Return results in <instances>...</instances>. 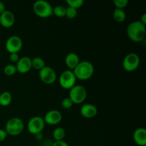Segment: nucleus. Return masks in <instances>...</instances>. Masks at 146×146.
I'll use <instances>...</instances> for the list:
<instances>
[{
    "label": "nucleus",
    "mask_w": 146,
    "mask_h": 146,
    "mask_svg": "<svg viewBox=\"0 0 146 146\" xmlns=\"http://www.w3.org/2000/svg\"><path fill=\"white\" fill-rule=\"evenodd\" d=\"M35 136H36V139L37 141H41V140L43 139L42 133H40L36 134V135H35Z\"/></svg>",
    "instance_id": "obj_33"
},
{
    "label": "nucleus",
    "mask_w": 146,
    "mask_h": 146,
    "mask_svg": "<svg viewBox=\"0 0 146 146\" xmlns=\"http://www.w3.org/2000/svg\"><path fill=\"white\" fill-rule=\"evenodd\" d=\"M76 77L71 70H66L63 71L59 76V84L63 88L71 89L76 85Z\"/></svg>",
    "instance_id": "obj_6"
},
{
    "label": "nucleus",
    "mask_w": 146,
    "mask_h": 146,
    "mask_svg": "<svg viewBox=\"0 0 146 146\" xmlns=\"http://www.w3.org/2000/svg\"><path fill=\"white\" fill-rule=\"evenodd\" d=\"M140 64V58L135 53L127 54L123 61V66L127 71H133L138 68Z\"/></svg>",
    "instance_id": "obj_8"
},
{
    "label": "nucleus",
    "mask_w": 146,
    "mask_h": 146,
    "mask_svg": "<svg viewBox=\"0 0 146 146\" xmlns=\"http://www.w3.org/2000/svg\"><path fill=\"white\" fill-rule=\"evenodd\" d=\"M77 15V10L76 9L71 8V7H67L66 11V17L69 19H73L75 18Z\"/></svg>",
    "instance_id": "obj_24"
},
{
    "label": "nucleus",
    "mask_w": 146,
    "mask_h": 146,
    "mask_svg": "<svg viewBox=\"0 0 146 146\" xmlns=\"http://www.w3.org/2000/svg\"><path fill=\"white\" fill-rule=\"evenodd\" d=\"M15 23V16L9 10H5L0 14V24L5 28L12 27Z\"/></svg>",
    "instance_id": "obj_13"
},
{
    "label": "nucleus",
    "mask_w": 146,
    "mask_h": 146,
    "mask_svg": "<svg viewBox=\"0 0 146 146\" xmlns=\"http://www.w3.org/2000/svg\"><path fill=\"white\" fill-rule=\"evenodd\" d=\"M16 68H17V71L20 74H26L29 72L32 68L31 58L28 56L21 57L16 64Z\"/></svg>",
    "instance_id": "obj_12"
},
{
    "label": "nucleus",
    "mask_w": 146,
    "mask_h": 146,
    "mask_svg": "<svg viewBox=\"0 0 146 146\" xmlns=\"http://www.w3.org/2000/svg\"><path fill=\"white\" fill-rule=\"evenodd\" d=\"M66 2L68 5V7L77 9L83 6L84 4V0H66Z\"/></svg>",
    "instance_id": "obj_22"
},
{
    "label": "nucleus",
    "mask_w": 146,
    "mask_h": 146,
    "mask_svg": "<svg viewBox=\"0 0 146 146\" xmlns=\"http://www.w3.org/2000/svg\"><path fill=\"white\" fill-rule=\"evenodd\" d=\"M127 35L133 42H141L146 35L145 25L140 21H132L127 27Z\"/></svg>",
    "instance_id": "obj_1"
},
{
    "label": "nucleus",
    "mask_w": 146,
    "mask_h": 146,
    "mask_svg": "<svg viewBox=\"0 0 146 146\" xmlns=\"http://www.w3.org/2000/svg\"><path fill=\"white\" fill-rule=\"evenodd\" d=\"M113 3L116 9H123L128 5V0H114Z\"/></svg>",
    "instance_id": "obj_25"
},
{
    "label": "nucleus",
    "mask_w": 146,
    "mask_h": 146,
    "mask_svg": "<svg viewBox=\"0 0 146 146\" xmlns=\"http://www.w3.org/2000/svg\"><path fill=\"white\" fill-rule=\"evenodd\" d=\"M140 21H141V23H143V24H146V14L145 13V14H143L142 16H141V20H139Z\"/></svg>",
    "instance_id": "obj_31"
},
{
    "label": "nucleus",
    "mask_w": 146,
    "mask_h": 146,
    "mask_svg": "<svg viewBox=\"0 0 146 146\" xmlns=\"http://www.w3.org/2000/svg\"><path fill=\"white\" fill-rule=\"evenodd\" d=\"M79 62V56L76 53H69L67 54L65 58L66 65L69 68V70H71V71H73L76 67Z\"/></svg>",
    "instance_id": "obj_16"
},
{
    "label": "nucleus",
    "mask_w": 146,
    "mask_h": 146,
    "mask_svg": "<svg viewBox=\"0 0 146 146\" xmlns=\"http://www.w3.org/2000/svg\"><path fill=\"white\" fill-rule=\"evenodd\" d=\"M62 120V115L58 110H51L46 113L44 121L45 123L54 125L59 123Z\"/></svg>",
    "instance_id": "obj_11"
},
{
    "label": "nucleus",
    "mask_w": 146,
    "mask_h": 146,
    "mask_svg": "<svg viewBox=\"0 0 146 146\" xmlns=\"http://www.w3.org/2000/svg\"><path fill=\"white\" fill-rule=\"evenodd\" d=\"M133 140L135 143L139 146L146 145V130L143 128H139L133 133Z\"/></svg>",
    "instance_id": "obj_15"
},
{
    "label": "nucleus",
    "mask_w": 146,
    "mask_h": 146,
    "mask_svg": "<svg viewBox=\"0 0 146 146\" xmlns=\"http://www.w3.org/2000/svg\"><path fill=\"white\" fill-rule=\"evenodd\" d=\"M52 146H69L68 144L64 141H55L53 142Z\"/></svg>",
    "instance_id": "obj_29"
},
{
    "label": "nucleus",
    "mask_w": 146,
    "mask_h": 146,
    "mask_svg": "<svg viewBox=\"0 0 146 146\" xmlns=\"http://www.w3.org/2000/svg\"><path fill=\"white\" fill-rule=\"evenodd\" d=\"M56 73L55 70L49 66H45L39 71V78L46 84H52L56 80Z\"/></svg>",
    "instance_id": "obj_10"
},
{
    "label": "nucleus",
    "mask_w": 146,
    "mask_h": 146,
    "mask_svg": "<svg viewBox=\"0 0 146 146\" xmlns=\"http://www.w3.org/2000/svg\"><path fill=\"white\" fill-rule=\"evenodd\" d=\"M19 58H20L18 54H17V53H12V54H10L9 59L11 62L17 63L19 60Z\"/></svg>",
    "instance_id": "obj_27"
},
{
    "label": "nucleus",
    "mask_w": 146,
    "mask_h": 146,
    "mask_svg": "<svg viewBox=\"0 0 146 146\" xmlns=\"http://www.w3.org/2000/svg\"><path fill=\"white\" fill-rule=\"evenodd\" d=\"M5 11V5L2 1H0V14Z\"/></svg>",
    "instance_id": "obj_32"
},
{
    "label": "nucleus",
    "mask_w": 146,
    "mask_h": 146,
    "mask_svg": "<svg viewBox=\"0 0 146 146\" xmlns=\"http://www.w3.org/2000/svg\"><path fill=\"white\" fill-rule=\"evenodd\" d=\"M24 124L22 120L19 118H11L7 122L5 131L10 135H18L23 132Z\"/></svg>",
    "instance_id": "obj_4"
},
{
    "label": "nucleus",
    "mask_w": 146,
    "mask_h": 146,
    "mask_svg": "<svg viewBox=\"0 0 146 146\" xmlns=\"http://www.w3.org/2000/svg\"><path fill=\"white\" fill-rule=\"evenodd\" d=\"M44 127H45V122L44 118L40 116L32 117L30 118L27 124L29 132L33 135H36L40 133H42Z\"/></svg>",
    "instance_id": "obj_7"
},
{
    "label": "nucleus",
    "mask_w": 146,
    "mask_h": 146,
    "mask_svg": "<svg viewBox=\"0 0 146 146\" xmlns=\"http://www.w3.org/2000/svg\"><path fill=\"white\" fill-rule=\"evenodd\" d=\"M76 78L82 81L88 80L91 78L94 73V65L90 61H80L79 64L73 70Z\"/></svg>",
    "instance_id": "obj_2"
},
{
    "label": "nucleus",
    "mask_w": 146,
    "mask_h": 146,
    "mask_svg": "<svg viewBox=\"0 0 146 146\" xmlns=\"http://www.w3.org/2000/svg\"><path fill=\"white\" fill-rule=\"evenodd\" d=\"M53 142H51V141H48V140H46L44 141V143H42V146H52Z\"/></svg>",
    "instance_id": "obj_30"
},
{
    "label": "nucleus",
    "mask_w": 146,
    "mask_h": 146,
    "mask_svg": "<svg viewBox=\"0 0 146 146\" xmlns=\"http://www.w3.org/2000/svg\"><path fill=\"white\" fill-rule=\"evenodd\" d=\"M66 135V131L61 127H57L53 131V138L55 141H64V138Z\"/></svg>",
    "instance_id": "obj_18"
},
{
    "label": "nucleus",
    "mask_w": 146,
    "mask_h": 146,
    "mask_svg": "<svg viewBox=\"0 0 146 146\" xmlns=\"http://www.w3.org/2000/svg\"><path fill=\"white\" fill-rule=\"evenodd\" d=\"M23 42L21 38L18 36H11L7 40L5 44L6 49L9 54L17 53L22 48Z\"/></svg>",
    "instance_id": "obj_9"
},
{
    "label": "nucleus",
    "mask_w": 146,
    "mask_h": 146,
    "mask_svg": "<svg viewBox=\"0 0 146 146\" xmlns=\"http://www.w3.org/2000/svg\"><path fill=\"white\" fill-rule=\"evenodd\" d=\"M34 13L41 18H48L53 15V7L45 0H38L33 6Z\"/></svg>",
    "instance_id": "obj_3"
},
{
    "label": "nucleus",
    "mask_w": 146,
    "mask_h": 146,
    "mask_svg": "<svg viewBox=\"0 0 146 146\" xmlns=\"http://www.w3.org/2000/svg\"><path fill=\"white\" fill-rule=\"evenodd\" d=\"M87 91L84 86L81 85H75L70 89L68 98L74 104H81L86 100Z\"/></svg>",
    "instance_id": "obj_5"
},
{
    "label": "nucleus",
    "mask_w": 146,
    "mask_h": 146,
    "mask_svg": "<svg viewBox=\"0 0 146 146\" xmlns=\"http://www.w3.org/2000/svg\"><path fill=\"white\" fill-rule=\"evenodd\" d=\"M12 101L11 94L9 91H4L0 94V105L2 106H7L10 105Z\"/></svg>",
    "instance_id": "obj_17"
},
{
    "label": "nucleus",
    "mask_w": 146,
    "mask_h": 146,
    "mask_svg": "<svg viewBox=\"0 0 146 146\" xmlns=\"http://www.w3.org/2000/svg\"><path fill=\"white\" fill-rule=\"evenodd\" d=\"M145 146H146V145H145Z\"/></svg>",
    "instance_id": "obj_34"
},
{
    "label": "nucleus",
    "mask_w": 146,
    "mask_h": 146,
    "mask_svg": "<svg viewBox=\"0 0 146 146\" xmlns=\"http://www.w3.org/2000/svg\"><path fill=\"white\" fill-rule=\"evenodd\" d=\"M113 16L115 21H116L117 22H123L126 19L125 12L123 9H115L114 10Z\"/></svg>",
    "instance_id": "obj_20"
},
{
    "label": "nucleus",
    "mask_w": 146,
    "mask_h": 146,
    "mask_svg": "<svg viewBox=\"0 0 146 146\" xmlns=\"http://www.w3.org/2000/svg\"><path fill=\"white\" fill-rule=\"evenodd\" d=\"M81 115L86 118H92L97 115L98 110L96 106L91 104H86L82 106L80 110Z\"/></svg>",
    "instance_id": "obj_14"
},
{
    "label": "nucleus",
    "mask_w": 146,
    "mask_h": 146,
    "mask_svg": "<svg viewBox=\"0 0 146 146\" xmlns=\"http://www.w3.org/2000/svg\"><path fill=\"white\" fill-rule=\"evenodd\" d=\"M7 135L8 134L7 133L5 130H3V129H0V142H2L4 141V140L7 138Z\"/></svg>",
    "instance_id": "obj_28"
},
{
    "label": "nucleus",
    "mask_w": 146,
    "mask_h": 146,
    "mask_svg": "<svg viewBox=\"0 0 146 146\" xmlns=\"http://www.w3.org/2000/svg\"><path fill=\"white\" fill-rule=\"evenodd\" d=\"M66 8L64 6L57 5L56 7L53 8V14L60 18H63L66 17Z\"/></svg>",
    "instance_id": "obj_21"
},
{
    "label": "nucleus",
    "mask_w": 146,
    "mask_h": 146,
    "mask_svg": "<svg viewBox=\"0 0 146 146\" xmlns=\"http://www.w3.org/2000/svg\"><path fill=\"white\" fill-rule=\"evenodd\" d=\"M4 72L6 75L9 76L14 75L17 72L16 66L13 65V64H8V65H7L4 67Z\"/></svg>",
    "instance_id": "obj_23"
},
{
    "label": "nucleus",
    "mask_w": 146,
    "mask_h": 146,
    "mask_svg": "<svg viewBox=\"0 0 146 146\" xmlns=\"http://www.w3.org/2000/svg\"><path fill=\"white\" fill-rule=\"evenodd\" d=\"M31 66L32 68L36 70H41L45 66V61L41 57H34L31 59Z\"/></svg>",
    "instance_id": "obj_19"
},
{
    "label": "nucleus",
    "mask_w": 146,
    "mask_h": 146,
    "mask_svg": "<svg viewBox=\"0 0 146 146\" xmlns=\"http://www.w3.org/2000/svg\"><path fill=\"white\" fill-rule=\"evenodd\" d=\"M73 105H74V104H73L72 101L68 97L64 98L62 102H61V106L64 109H70L73 106Z\"/></svg>",
    "instance_id": "obj_26"
}]
</instances>
